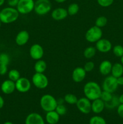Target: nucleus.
<instances>
[{
    "label": "nucleus",
    "mask_w": 123,
    "mask_h": 124,
    "mask_svg": "<svg viewBox=\"0 0 123 124\" xmlns=\"http://www.w3.org/2000/svg\"><path fill=\"white\" fill-rule=\"evenodd\" d=\"M47 69V64L43 59H39L36 61L34 65V70L35 73H44L45 71Z\"/></svg>",
    "instance_id": "22"
},
{
    "label": "nucleus",
    "mask_w": 123,
    "mask_h": 124,
    "mask_svg": "<svg viewBox=\"0 0 123 124\" xmlns=\"http://www.w3.org/2000/svg\"><path fill=\"white\" fill-rule=\"evenodd\" d=\"M29 54L33 60H39L42 59L44 55V50L41 45L39 44H34L30 47Z\"/></svg>",
    "instance_id": "11"
},
{
    "label": "nucleus",
    "mask_w": 123,
    "mask_h": 124,
    "mask_svg": "<svg viewBox=\"0 0 123 124\" xmlns=\"http://www.w3.org/2000/svg\"><path fill=\"white\" fill-rule=\"evenodd\" d=\"M112 97H113V93H111L110 92L102 90V92H101V94L100 98L106 103L110 101L112 99Z\"/></svg>",
    "instance_id": "32"
},
{
    "label": "nucleus",
    "mask_w": 123,
    "mask_h": 124,
    "mask_svg": "<svg viewBox=\"0 0 123 124\" xmlns=\"http://www.w3.org/2000/svg\"><path fill=\"white\" fill-rule=\"evenodd\" d=\"M91 102L86 97H82L78 99L75 105L79 111L83 114L88 115L92 111Z\"/></svg>",
    "instance_id": "10"
},
{
    "label": "nucleus",
    "mask_w": 123,
    "mask_h": 124,
    "mask_svg": "<svg viewBox=\"0 0 123 124\" xmlns=\"http://www.w3.org/2000/svg\"><path fill=\"white\" fill-rule=\"evenodd\" d=\"M118 99H119V104H123V93L118 97Z\"/></svg>",
    "instance_id": "41"
},
{
    "label": "nucleus",
    "mask_w": 123,
    "mask_h": 124,
    "mask_svg": "<svg viewBox=\"0 0 123 124\" xmlns=\"http://www.w3.org/2000/svg\"><path fill=\"white\" fill-rule=\"evenodd\" d=\"M3 124H13L12 122H10V121H7V122H4Z\"/></svg>",
    "instance_id": "44"
},
{
    "label": "nucleus",
    "mask_w": 123,
    "mask_h": 124,
    "mask_svg": "<svg viewBox=\"0 0 123 124\" xmlns=\"http://www.w3.org/2000/svg\"><path fill=\"white\" fill-rule=\"evenodd\" d=\"M94 68H95V64H94V62L91 61L86 62L83 66V69L86 71V73L91 72L94 70Z\"/></svg>",
    "instance_id": "35"
},
{
    "label": "nucleus",
    "mask_w": 123,
    "mask_h": 124,
    "mask_svg": "<svg viewBox=\"0 0 123 124\" xmlns=\"http://www.w3.org/2000/svg\"><path fill=\"white\" fill-rule=\"evenodd\" d=\"M25 124H45V122L40 114L33 112L27 115L25 120Z\"/></svg>",
    "instance_id": "14"
},
{
    "label": "nucleus",
    "mask_w": 123,
    "mask_h": 124,
    "mask_svg": "<svg viewBox=\"0 0 123 124\" xmlns=\"http://www.w3.org/2000/svg\"><path fill=\"white\" fill-rule=\"evenodd\" d=\"M10 61V56L6 53H2L0 54V65H8Z\"/></svg>",
    "instance_id": "31"
},
{
    "label": "nucleus",
    "mask_w": 123,
    "mask_h": 124,
    "mask_svg": "<svg viewBox=\"0 0 123 124\" xmlns=\"http://www.w3.org/2000/svg\"><path fill=\"white\" fill-rule=\"evenodd\" d=\"M19 0H8L7 3H8V6L12 7H16L17 6Z\"/></svg>",
    "instance_id": "38"
},
{
    "label": "nucleus",
    "mask_w": 123,
    "mask_h": 124,
    "mask_svg": "<svg viewBox=\"0 0 123 124\" xmlns=\"http://www.w3.org/2000/svg\"><path fill=\"white\" fill-rule=\"evenodd\" d=\"M52 9V4L49 0H36L34 2V11L39 16L48 14Z\"/></svg>",
    "instance_id": "4"
},
{
    "label": "nucleus",
    "mask_w": 123,
    "mask_h": 124,
    "mask_svg": "<svg viewBox=\"0 0 123 124\" xmlns=\"http://www.w3.org/2000/svg\"><path fill=\"white\" fill-rule=\"evenodd\" d=\"M19 15L16 7L8 6L0 10V20L3 24H11L18 20Z\"/></svg>",
    "instance_id": "2"
},
{
    "label": "nucleus",
    "mask_w": 123,
    "mask_h": 124,
    "mask_svg": "<svg viewBox=\"0 0 123 124\" xmlns=\"http://www.w3.org/2000/svg\"><path fill=\"white\" fill-rule=\"evenodd\" d=\"M1 24H2V22H1V20H0V28H1Z\"/></svg>",
    "instance_id": "46"
},
{
    "label": "nucleus",
    "mask_w": 123,
    "mask_h": 124,
    "mask_svg": "<svg viewBox=\"0 0 123 124\" xmlns=\"http://www.w3.org/2000/svg\"><path fill=\"white\" fill-rule=\"evenodd\" d=\"M4 2H5V0H0V7L2 6V5L4 4Z\"/></svg>",
    "instance_id": "43"
},
{
    "label": "nucleus",
    "mask_w": 123,
    "mask_h": 124,
    "mask_svg": "<svg viewBox=\"0 0 123 124\" xmlns=\"http://www.w3.org/2000/svg\"><path fill=\"white\" fill-rule=\"evenodd\" d=\"M67 10L68 15L69 16H74L77 15L78 13L80 10L79 5L77 3H71L68 6V8H66Z\"/></svg>",
    "instance_id": "25"
},
{
    "label": "nucleus",
    "mask_w": 123,
    "mask_h": 124,
    "mask_svg": "<svg viewBox=\"0 0 123 124\" xmlns=\"http://www.w3.org/2000/svg\"><path fill=\"white\" fill-rule=\"evenodd\" d=\"M31 83L36 88L43 90L48 87L49 81L47 76L44 73H35L31 78Z\"/></svg>",
    "instance_id": "6"
},
{
    "label": "nucleus",
    "mask_w": 123,
    "mask_h": 124,
    "mask_svg": "<svg viewBox=\"0 0 123 124\" xmlns=\"http://www.w3.org/2000/svg\"><path fill=\"white\" fill-rule=\"evenodd\" d=\"M1 92L5 94H12L16 90L15 82L10 79L4 81L1 85Z\"/></svg>",
    "instance_id": "17"
},
{
    "label": "nucleus",
    "mask_w": 123,
    "mask_h": 124,
    "mask_svg": "<svg viewBox=\"0 0 123 124\" xmlns=\"http://www.w3.org/2000/svg\"><path fill=\"white\" fill-rule=\"evenodd\" d=\"M39 104L41 108L46 113L55 110L58 105L57 100L55 97L50 94L42 95L40 99Z\"/></svg>",
    "instance_id": "3"
},
{
    "label": "nucleus",
    "mask_w": 123,
    "mask_h": 124,
    "mask_svg": "<svg viewBox=\"0 0 123 124\" xmlns=\"http://www.w3.org/2000/svg\"><path fill=\"white\" fill-rule=\"evenodd\" d=\"M96 49L94 46H89L84 50L83 56L86 59H90L94 58L96 53Z\"/></svg>",
    "instance_id": "23"
},
{
    "label": "nucleus",
    "mask_w": 123,
    "mask_h": 124,
    "mask_svg": "<svg viewBox=\"0 0 123 124\" xmlns=\"http://www.w3.org/2000/svg\"><path fill=\"white\" fill-rule=\"evenodd\" d=\"M102 29L96 25L89 28L85 33L86 40L90 43H96L98 40L102 38Z\"/></svg>",
    "instance_id": "5"
},
{
    "label": "nucleus",
    "mask_w": 123,
    "mask_h": 124,
    "mask_svg": "<svg viewBox=\"0 0 123 124\" xmlns=\"http://www.w3.org/2000/svg\"><path fill=\"white\" fill-rule=\"evenodd\" d=\"M60 115L55 111H48L45 115V121L48 124H57L60 120Z\"/></svg>",
    "instance_id": "20"
},
{
    "label": "nucleus",
    "mask_w": 123,
    "mask_h": 124,
    "mask_svg": "<svg viewBox=\"0 0 123 124\" xmlns=\"http://www.w3.org/2000/svg\"><path fill=\"white\" fill-rule=\"evenodd\" d=\"M118 86L116 78L112 75H108L103 80L101 88L102 90L113 93L117 90Z\"/></svg>",
    "instance_id": "8"
},
{
    "label": "nucleus",
    "mask_w": 123,
    "mask_h": 124,
    "mask_svg": "<svg viewBox=\"0 0 123 124\" xmlns=\"http://www.w3.org/2000/svg\"><path fill=\"white\" fill-rule=\"evenodd\" d=\"M4 105V99L0 95V110L3 107Z\"/></svg>",
    "instance_id": "40"
},
{
    "label": "nucleus",
    "mask_w": 123,
    "mask_h": 124,
    "mask_svg": "<svg viewBox=\"0 0 123 124\" xmlns=\"http://www.w3.org/2000/svg\"><path fill=\"white\" fill-rule=\"evenodd\" d=\"M111 75L113 77L118 78L123 76V65L121 63L116 62L112 65L111 70Z\"/></svg>",
    "instance_id": "21"
},
{
    "label": "nucleus",
    "mask_w": 123,
    "mask_h": 124,
    "mask_svg": "<svg viewBox=\"0 0 123 124\" xmlns=\"http://www.w3.org/2000/svg\"><path fill=\"white\" fill-rule=\"evenodd\" d=\"M30 39V34L27 30L19 31L15 37V42L18 46H25Z\"/></svg>",
    "instance_id": "16"
},
{
    "label": "nucleus",
    "mask_w": 123,
    "mask_h": 124,
    "mask_svg": "<svg viewBox=\"0 0 123 124\" xmlns=\"http://www.w3.org/2000/svg\"><path fill=\"white\" fill-rule=\"evenodd\" d=\"M112 52L115 56L121 58L123 56V46L121 45H116L112 47Z\"/></svg>",
    "instance_id": "30"
},
{
    "label": "nucleus",
    "mask_w": 123,
    "mask_h": 124,
    "mask_svg": "<svg viewBox=\"0 0 123 124\" xmlns=\"http://www.w3.org/2000/svg\"><path fill=\"white\" fill-rule=\"evenodd\" d=\"M34 0H19L16 8L19 14L25 15L34 11Z\"/></svg>",
    "instance_id": "7"
},
{
    "label": "nucleus",
    "mask_w": 123,
    "mask_h": 124,
    "mask_svg": "<svg viewBox=\"0 0 123 124\" xmlns=\"http://www.w3.org/2000/svg\"><path fill=\"white\" fill-rule=\"evenodd\" d=\"M105 108H106L105 102L100 98L95 99L91 102L92 111L96 115L102 113Z\"/></svg>",
    "instance_id": "18"
},
{
    "label": "nucleus",
    "mask_w": 123,
    "mask_h": 124,
    "mask_svg": "<svg viewBox=\"0 0 123 124\" xmlns=\"http://www.w3.org/2000/svg\"><path fill=\"white\" fill-rule=\"evenodd\" d=\"M55 111L59 114L60 116H64L67 112V108L63 104H58L55 108Z\"/></svg>",
    "instance_id": "33"
},
{
    "label": "nucleus",
    "mask_w": 123,
    "mask_h": 124,
    "mask_svg": "<svg viewBox=\"0 0 123 124\" xmlns=\"http://www.w3.org/2000/svg\"><path fill=\"white\" fill-rule=\"evenodd\" d=\"M112 42L109 39L101 38L95 43L96 50L102 53H107L112 49Z\"/></svg>",
    "instance_id": "12"
},
{
    "label": "nucleus",
    "mask_w": 123,
    "mask_h": 124,
    "mask_svg": "<svg viewBox=\"0 0 123 124\" xmlns=\"http://www.w3.org/2000/svg\"><path fill=\"white\" fill-rule=\"evenodd\" d=\"M86 71L83 67H77L75 68L72 72V79L75 83H80L83 82L86 76Z\"/></svg>",
    "instance_id": "13"
},
{
    "label": "nucleus",
    "mask_w": 123,
    "mask_h": 124,
    "mask_svg": "<svg viewBox=\"0 0 123 124\" xmlns=\"http://www.w3.org/2000/svg\"><path fill=\"white\" fill-rule=\"evenodd\" d=\"M119 105V99H118V97H117L116 96L113 95L112 99L110 101L105 103V106H106V107L109 109H113L116 107L117 108V107Z\"/></svg>",
    "instance_id": "27"
},
{
    "label": "nucleus",
    "mask_w": 123,
    "mask_h": 124,
    "mask_svg": "<svg viewBox=\"0 0 123 124\" xmlns=\"http://www.w3.org/2000/svg\"><path fill=\"white\" fill-rule=\"evenodd\" d=\"M20 76V73L16 69H12L8 71V79L15 82L17 80L19 79Z\"/></svg>",
    "instance_id": "26"
},
{
    "label": "nucleus",
    "mask_w": 123,
    "mask_h": 124,
    "mask_svg": "<svg viewBox=\"0 0 123 124\" xmlns=\"http://www.w3.org/2000/svg\"><path fill=\"white\" fill-rule=\"evenodd\" d=\"M102 90L101 86L95 81H89L84 84L83 92L84 97L92 101L100 98Z\"/></svg>",
    "instance_id": "1"
},
{
    "label": "nucleus",
    "mask_w": 123,
    "mask_h": 124,
    "mask_svg": "<svg viewBox=\"0 0 123 124\" xmlns=\"http://www.w3.org/2000/svg\"><path fill=\"white\" fill-rule=\"evenodd\" d=\"M107 18L104 16H100L98 17L96 19L95 22V25L97 26L98 27L102 28L106 26L107 24Z\"/></svg>",
    "instance_id": "28"
},
{
    "label": "nucleus",
    "mask_w": 123,
    "mask_h": 124,
    "mask_svg": "<svg viewBox=\"0 0 123 124\" xmlns=\"http://www.w3.org/2000/svg\"><path fill=\"white\" fill-rule=\"evenodd\" d=\"M31 81L25 77H20L15 82L16 90L21 93L28 92L31 88Z\"/></svg>",
    "instance_id": "9"
},
{
    "label": "nucleus",
    "mask_w": 123,
    "mask_h": 124,
    "mask_svg": "<svg viewBox=\"0 0 123 124\" xmlns=\"http://www.w3.org/2000/svg\"><path fill=\"white\" fill-rule=\"evenodd\" d=\"M115 0H96L98 4L102 7H108L113 4Z\"/></svg>",
    "instance_id": "34"
},
{
    "label": "nucleus",
    "mask_w": 123,
    "mask_h": 124,
    "mask_svg": "<svg viewBox=\"0 0 123 124\" xmlns=\"http://www.w3.org/2000/svg\"><path fill=\"white\" fill-rule=\"evenodd\" d=\"M55 2H56L57 3H59V4H62V3H63V2H66L67 0H54Z\"/></svg>",
    "instance_id": "42"
},
{
    "label": "nucleus",
    "mask_w": 123,
    "mask_h": 124,
    "mask_svg": "<svg viewBox=\"0 0 123 124\" xmlns=\"http://www.w3.org/2000/svg\"><path fill=\"white\" fill-rule=\"evenodd\" d=\"M89 124H107L104 119L100 116L95 115L90 117Z\"/></svg>",
    "instance_id": "29"
},
{
    "label": "nucleus",
    "mask_w": 123,
    "mask_h": 124,
    "mask_svg": "<svg viewBox=\"0 0 123 124\" xmlns=\"http://www.w3.org/2000/svg\"><path fill=\"white\" fill-rule=\"evenodd\" d=\"M51 18L55 21H62L68 16L67 10L63 7H57L53 10L51 13Z\"/></svg>",
    "instance_id": "15"
},
{
    "label": "nucleus",
    "mask_w": 123,
    "mask_h": 124,
    "mask_svg": "<svg viewBox=\"0 0 123 124\" xmlns=\"http://www.w3.org/2000/svg\"><path fill=\"white\" fill-rule=\"evenodd\" d=\"M116 111L118 116L123 119V104H119V105L117 107Z\"/></svg>",
    "instance_id": "37"
},
{
    "label": "nucleus",
    "mask_w": 123,
    "mask_h": 124,
    "mask_svg": "<svg viewBox=\"0 0 123 124\" xmlns=\"http://www.w3.org/2000/svg\"><path fill=\"white\" fill-rule=\"evenodd\" d=\"M121 59H120V61H121V63L122 64H123V56L122 57H121Z\"/></svg>",
    "instance_id": "45"
},
{
    "label": "nucleus",
    "mask_w": 123,
    "mask_h": 124,
    "mask_svg": "<svg viewBox=\"0 0 123 124\" xmlns=\"http://www.w3.org/2000/svg\"><path fill=\"white\" fill-rule=\"evenodd\" d=\"M64 101L69 105H75L78 101V98L72 93H68L64 96Z\"/></svg>",
    "instance_id": "24"
},
{
    "label": "nucleus",
    "mask_w": 123,
    "mask_h": 124,
    "mask_svg": "<svg viewBox=\"0 0 123 124\" xmlns=\"http://www.w3.org/2000/svg\"><path fill=\"white\" fill-rule=\"evenodd\" d=\"M116 81L118 85L123 86V76H120V77L116 78Z\"/></svg>",
    "instance_id": "39"
},
{
    "label": "nucleus",
    "mask_w": 123,
    "mask_h": 124,
    "mask_svg": "<svg viewBox=\"0 0 123 124\" xmlns=\"http://www.w3.org/2000/svg\"><path fill=\"white\" fill-rule=\"evenodd\" d=\"M8 65H0V75H5L8 73Z\"/></svg>",
    "instance_id": "36"
},
{
    "label": "nucleus",
    "mask_w": 123,
    "mask_h": 124,
    "mask_svg": "<svg viewBox=\"0 0 123 124\" xmlns=\"http://www.w3.org/2000/svg\"><path fill=\"white\" fill-rule=\"evenodd\" d=\"M112 65L110 61L109 60H104L101 62L99 65L98 70L99 72L100 73L102 76H107L109 75L111 73V70H112Z\"/></svg>",
    "instance_id": "19"
}]
</instances>
